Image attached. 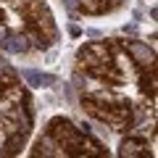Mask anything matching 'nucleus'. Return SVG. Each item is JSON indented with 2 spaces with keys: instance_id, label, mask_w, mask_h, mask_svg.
<instances>
[{
  "instance_id": "nucleus-3",
  "label": "nucleus",
  "mask_w": 158,
  "mask_h": 158,
  "mask_svg": "<svg viewBox=\"0 0 158 158\" xmlns=\"http://www.w3.org/2000/svg\"><path fill=\"white\" fill-rule=\"evenodd\" d=\"M34 129V100L19 71L0 58V158L27 148Z\"/></svg>"
},
{
  "instance_id": "nucleus-5",
  "label": "nucleus",
  "mask_w": 158,
  "mask_h": 158,
  "mask_svg": "<svg viewBox=\"0 0 158 158\" xmlns=\"http://www.w3.org/2000/svg\"><path fill=\"white\" fill-rule=\"evenodd\" d=\"M61 3H63V8H66L71 16L103 19V16H111V13L121 11L129 0H61Z\"/></svg>"
},
{
  "instance_id": "nucleus-1",
  "label": "nucleus",
  "mask_w": 158,
  "mask_h": 158,
  "mask_svg": "<svg viewBox=\"0 0 158 158\" xmlns=\"http://www.w3.org/2000/svg\"><path fill=\"white\" fill-rule=\"evenodd\" d=\"M71 87L87 118L121 140V156H156V50L106 37L77 50Z\"/></svg>"
},
{
  "instance_id": "nucleus-4",
  "label": "nucleus",
  "mask_w": 158,
  "mask_h": 158,
  "mask_svg": "<svg viewBox=\"0 0 158 158\" xmlns=\"http://www.w3.org/2000/svg\"><path fill=\"white\" fill-rule=\"evenodd\" d=\"M29 156H108V150L98 137L77 127L71 118L56 116L34 140Z\"/></svg>"
},
{
  "instance_id": "nucleus-2",
  "label": "nucleus",
  "mask_w": 158,
  "mask_h": 158,
  "mask_svg": "<svg viewBox=\"0 0 158 158\" xmlns=\"http://www.w3.org/2000/svg\"><path fill=\"white\" fill-rule=\"evenodd\" d=\"M58 42L61 29L48 0H0V58H42Z\"/></svg>"
}]
</instances>
